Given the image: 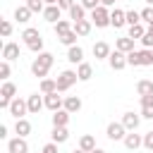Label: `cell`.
I'll return each mask as SVG.
<instances>
[{"instance_id": "6da1fadb", "label": "cell", "mask_w": 153, "mask_h": 153, "mask_svg": "<svg viewBox=\"0 0 153 153\" xmlns=\"http://www.w3.org/2000/svg\"><path fill=\"white\" fill-rule=\"evenodd\" d=\"M53 62H55V55L53 53H48V50L38 53V57L31 62V74L38 76V79H48V72H50Z\"/></svg>"}, {"instance_id": "7a4b0ae2", "label": "cell", "mask_w": 153, "mask_h": 153, "mask_svg": "<svg viewBox=\"0 0 153 153\" xmlns=\"http://www.w3.org/2000/svg\"><path fill=\"white\" fill-rule=\"evenodd\" d=\"M79 81V76H76V69H65V72H60V76H57V93H65V91H69L74 84Z\"/></svg>"}, {"instance_id": "3957f363", "label": "cell", "mask_w": 153, "mask_h": 153, "mask_svg": "<svg viewBox=\"0 0 153 153\" xmlns=\"http://www.w3.org/2000/svg\"><path fill=\"white\" fill-rule=\"evenodd\" d=\"M88 19H91V24H93L96 29H105V26H110V10L100 5V7H96V10L91 12Z\"/></svg>"}, {"instance_id": "277c9868", "label": "cell", "mask_w": 153, "mask_h": 153, "mask_svg": "<svg viewBox=\"0 0 153 153\" xmlns=\"http://www.w3.org/2000/svg\"><path fill=\"white\" fill-rule=\"evenodd\" d=\"M14 98H17V86L12 81H2V86H0V108L7 110Z\"/></svg>"}, {"instance_id": "5b68a950", "label": "cell", "mask_w": 153, "mask_h": 153, "mask_svg": "<svg viewBox=\"0 0 153 153\" xmlns=\"http://www.w3.org/2000/svg\"><path fill=\"white\" fill-rule=\"evenodd\" d=\"M7 112H10V115H12L14 120H24V115L29 112V105H26V100H24V98H19V96H17V98H14L12 103H10Z\"/></svg>"}, {"instance_id": "8992f818", "label": "cell", "mask_w": 153, "mask_h": 153, "mask_svg": "<svg viewBox=\"0 0 153 153\" xmlns=\"http://www.w3.org/2000/svg\"><path fill=\"white\" fill-rule=\"evenodd\" d=\"M105 134H108V139H110V141H124V136H127L129 131L124 129V124H122V122H110V124L105 127Z\"/></svg>"}, {"instance_id": "52a82bcc", "label": "cell", "mask_w": 153, "mask_h": 153, "mask_svg": "<svg viewBox=\"0 0 153 153\" xmlns=\"http://www.w3.org/2000/svg\"><path fill=\"white\" fill-rule=\"evenodd\" d=\"M26 105H29V115H38L43 108H45V98L43 93H31L26 98Z\"/></svg>"}, {"instance_id": "ba28073f", "label": "cell", "mask_w": 153, "mask_h": 153, "mask_svg": "<svg viewBox=\"0 0 153 153\" xmlns=\"http://www.w3.org/2000/svg\"><path fill=\"white\" fill-rule=\"evenodd\" d=\"M45 98V108L50 110V112H57V110H62L65 108V98L55 91V93H48V96H43Z\"/></svg>"}, {"instance_id": "9c48e42d", "label": "cell", "mask_w": 153, "mask_h": 153, "mask_svg": "<svg viewBox=\"0 0 153 153\" xmlns=\"http://www.w3.org/2000/svg\"><path fill=\"white\" fill-rule=\"evenodd\" d=\"M120 122L124 124V129H127V131H136V127H139V122H141V115H136V112L127 110V112L122 115V120H120Z\"/></svg>"}, {"instance_id": "30bf717a", "label": "cell", "mask_w": 153, "mask_h": 153, "mask_svg": "<svg viewBox=\"0 0 153 153\" xmlns=\"http://www.w3.org/2000/svg\"><path fill=\"white\" fill-rule=\"evenodd\" d=\"M7 153H29V143L22 136H14L7 141Z\"/></svg>"}, {"instance_id": "8fae6325", "label": "cell", "mask_w": 153, "mask_h": 153, "mask_svg": "<svg viewBox=\"0 0 153 153\" xmlns=\"http://www.w3.org/2000/svg\"><path fill=\"white\" fill-rule=\"evenodd\" d=\"M43 19L50 22V24L55 26V24L62 19V10H60L57 5H45V10H43Z\"/></svg>"}, {"instance_id": "7c38bea8", "label": "cell", "mask_w": 153, "mask_h": 153, "mask_svg": "<svg viewBox=\"0 0 153 153\" xmlns=\"http://www.w3.org/2000/svg\"><path fill=\"white\" fill-rule=\"evenodd\" d=\"M110 26H115V29L127 26V12H124V10H120V7L110 10Z\"/></svg>"}, {"instance_id": "4fadbf2b", "label": "cell", "mask_w": 153, "mask_h": 153, "mask_svg": "<svg viewBox=\"0 0 153 153\" xmlns=\"http://www.w3.org/2000/svg\"><path fill=\"white\" fill-rule=\"evenodd\" d=\"M108 62H110V67H112L115 72H120V69H124V67H127V55H124V53H120V50H112V53H110V57H108Z\"/></svg>"}, {"instance_id": "5bb4252c", "label": "cell", "mask_w": 153, "mask_h": 153, "mask_svg": "<svg viewBox=\"0 0 153 153\" xmlns=\"http://www.w3.org/2000/svg\"><path fill=\"white\" fill-rule=\"evenodd\" d=\"M43 36H41V31L38 29H33V26H26L24 31H22V41H24V45L29 48L31 43H36V41H41Z\"/></svg>"}, {"instance_id": "9a60e30c", "label": "cell", "mask_w": 153, "mask_h": 153, "mask_svg": "<svg viewBox=\"0 0 153 153\" xmlns=\"http://www.w3.org/2000/svg\"><path fill=\"white\" fill-rule=\"evenodd\" d=\"M110 53H112V48H110L105 41L93 43V57H96V60H108V57H110Z\"/></svg>"}, {"instance_id": "2e32d148", "label": "cell", "mask_w": 153, "mask_h": 153, "mask_svg": "<svg viewBox=\"0 0 153 153\" xmlns=\"http://www.w3.org/2000/svg\"><path fill=\"white\" fill-rule=\"evenodd\" d=\"M115 50H120V53L129 55V53L134 50V38H129V36H120V38L115 41Z\"/></svg>"}, {"instance_id": "e0dca14e", "label": "cell", "mask_w": 153, "mask_h": 153, "mask_svg": "<svg viewBox=\"0 0 153 153\" xmlns=\"http://www.w3.org/2000/svg\"><path fill=\"white\" fill-rule=\"evenodd\" d=\"M129 151H136V148H141L143 146V136L141 134H134V131H129L127 136H124V141H122Z\"/></svg>"}, {"instance_id": "ac0fdd59", "label": "cell", "mask_w": 153, "mask_h": 153, "mask_svg": "<svg viewBox=\"0 0 153 153\" xmlns=\"http://www.w3.org/2000/svg\"><path fill=\"white\" fill-rule=\"evenodd\" d=\"M67 60H69L72 65H81V62H84V48H81V45L67 48Z\"/></svg>"}, {"instance_id": "d6986e66", "label": "cell", "mask_w": 153, "mask_h": 153, "mask_svg": "<svg viewBox=\"0 0 153 153\" xmlns=\"http://www.w3.org/2000/svg\"><path fill=\"white\" fill-rule=\"evenodd\" d=\"M17 57H19V45H17V43H5V45H2V60L12 62V60H17Z\"/></svg>"}, {"instance_id": "ffe728a7", "label": "cell", "mask_w": 153, "mask_h": 153, "mask_svg": "<svg viewBox=\"0 0 153 153\" xmlns=\"http://www.w3.org/2000/svg\"><path fill=\"white\" fill-rule=\"evenodd\" d=\"M81 105H84V103H81V98H79V96H67V98H65V110H67L69 115L79 112V110H81Z\"/></svg>"}, {"instance_id": "44dd1931", "label": "cell", "mask_w": 153, "mask_h": 153, "mask_svg": "<svg viewBox=\"0 0 153 153\" xmlns=\"http://www.w3.org/2000/svg\"><path fill=\"white\" fill-rule=\"evenodd\" d=\"M14 134L17 136H22V139H26L29 134H31V122L24 117V120H17L14 122Z\"/></svg>"}, {"instance_id": "7402d4cb", "label": "cell", "mask_w": 153, "mask_h": 153, "mask_svg": "<svg viewBox=\"0 0 153 153\" xmlns=\"http://www.w3.org/2000/svg\"><path fill=\"white\" fill-rule=\"evenodd\" d=\"M31 14H33V12H31L26 5H19V7L14 10V19H17L19 24H29V22H31Z\"/></svg>"}, {"instance_id": "603a6c76", "label": "cell", "mask_w": 153, "mask_h": 153, "mask_svg": "<svg viewBox=\"0 0 153 153\" xmlns=\"http://www.w3.org/2000/svg\"><path fill=\"white\" fill-rule=\"evenodd\" d=\"M53 29H55V36L60 38V36H65L67 31H72V29H74V22H72V19H60Z\"/></svg>"}, {"instance_id": "cb8c5ba5", "label": "cell", "mask_w": 153, "mask_h": 153, "mask_svg": "<svg viewBox=\"0 0 153 153\" xmlns=\"http://www.w3.org/2000/svg\"><path fill=\"white\" fill-rule=\"evenodd\" d=\"M76 76H79V81H88V79L93 76V67H91L88 62L76 65Z\"/></svg>"}, {"instance_id": "d4e9b609", "label": "cell", "mask_w": 153, "mask_h": 153, "mask_svg": "<svg viewBox=\"0 0 153 153\" xmlns=\"http://www.w3.org/2000/svg\"><path fill=\"white\" fill-rule=\"evenodd\" d=\"M67 124H69V112L65 108L53 112V127H67Z\"/></svg>"}, {"instance_id": "484cf974", "label": "cell", "mask_w": 153, "mask_h": 153, "mask_svg": "<svg viewBox=\"0 0 153 153\" xmlns=\"http://www.w3.org/2000/svg\"><path fill=\"white\" fill-rule=\"evenodd\" d=\"M50 139H53L55 143H65V141L69 139V129H67V127H53Z\"/></svg>"}, {"instance_id": "4316f807", "label": "cell", "mask_w": 153, "mask_h": 153, "mask_svg": "<svg viewBox=\"0 0 153 153\" xmlns=\"http://www.w3.org/2000/svg\"><path fill=\"white\" fill-rule=\"evenodd\" d=\"M91 29H93L91 19H81V22H74V31H76V36H88V33H91Z\"/></svg>"}, {"instance_id": "83f0119b", "label": "cell", "mask_w": 153, "mask_h": 153, "mask_svg": "<svg viewBox=\"0 0 153 153\" xmlns=\"http://www.w3.org/2000/svg\"><path fill=\"white\" fill-rule=\"evenodd\" d=\"M38 91H41L43 96H48V93H55V91H57V79H41V86H38Z\"/></svg>"}, {"instance_id": "f1b7e54d", "label": "cell", "mask_w": 153, "mask_h": 153, "mask_svg": "<svg viewBox=\"0 0 153 153\" xmlns=\"http://www.w3.org/2000/svg\"><path fill=\"white\" fill-rule=\"evenodd\" d=\"M79 148H81V151H86V153H91V151H96L98 146H96V139H93L91 134H84V136L79 139Z\"/></svg>"}, {"instance_id": "f546056e", "label": "cell", "mask_w": 153, "mask_h": 153, "mask_svg": "<svg viewBox=\"0 0 153 153\" xmlns=\"http://www.w3.org/2000/svg\"><path fill=\"white\" fill-rule=\"evenodd\" d=\"M136 93H139V96H151V93H153V81H151V79L136 81Z\"/></svg>"}, {"instance_id": "4dcf8cb0", "label": "cell", "mask_w": 153, "mask_h": 153, "mask_svg": "<svg viewBox=\"0 0 153 153\" xmlns=\"http://www.w3.org/2000/svg\"><path fill=\"white\" fill-rule=\"evenodd\" d=\"M69 19H72V22H81V19H86V10L81 7V2H76V5L69 10Z\"/></svg>"}, {"instance_id": "1f68e13d", "label": "cell", "mask_w": 153, "mask_h": 153, "mask_svg": "<svg viewBox=\"0 0 153 153\" xmlns=\"http://www.w3.org/2000/svg\"><path fill=\"white\" fill-rule=\"evenodd\" d=\"M143 33H146L143 24H134V26H129V31H127V36H129V38H134V41H141V38H143Z\"/></svg>"}, {"instance_id": "d6a6232c", "label": "cell", "mask_w": 153, "mask_h": 153, "mask_svg": "<svg viewBox=\"0 0 153 153\" xmlns=\"http://www.w3.org/2000/svg\"><path fill=\"white\" fill-rule=\"evenodd\" d=\"M76 38H79V36H76V31L72 29V31H67L65 36H60V43L67 45V48H72V45H76Z\"/></svg>"}, {"instance_id": "836d02e7", "label": "cell", "mask_w": 153, "mask_h": 153, "mask_svg": "<svg viewBox=\"0 0 153 153\" xmlns=\"http://www.w3.org/2000/svg\"><path fill=\"white\" fill-rule=\"evenodd\" d=\"M134 24H141V12L127 10V26H134Z\"/></svg>"}, {"instance_id": "e575fe53", "label": "cell", "mask_w": 153, "mask_h": 153, "mask_svg": "<svg viewBox=\"0 0 153 153\" xmlns=\"http://www.w3.org/2000/svg\"><path fill=\"white\" fill-rule=\"evenodd\" d=\"M26 7H29L33 14H36V12H41V14H43V10H45V2H43V0H26Z\"/></svg>"}, {"instance_id": "d590c367", "label": "cell", "mask_w": 153, "mask_h": 153, "mask_svg": "<svg viewBox=\"0 0 153 153\" xmlns=\"http://www.w3.org/2000/svg\"><path fill=\"white\" fill-rule=\"evenodd\" d=\"M0 33H2V38L12 36V22L10 19H0Z\"/></svg>"}, {"instance_id": "8d00e7d4", "label": "cell", "mask_w": 153, "mask_h": 153, "mask_svg": "<svg viewBox=\"0 0 153 153\" xmlns=\"http://www.w3.org/2000/svg\"><path fill=\"white\" fill-rule=\"evenodd\" d=\"M10 74H12V67H10L7 60H2V62H0V79H2V81H10Z\"/></svg>"}, {"instance_id": "74e56055", "label": "cell", "mask_w": 153, "mask_h": 153, "mask_svg": "<svg viewBox=\"0 0 153 153\" xmlns=\"http://www.w3.org/2000/svg\"><path fill=\"white\" fill-rule=\"evenodd\" d=\"M141 22H146L148 26L153 24V7H143L141 10Z\"/></svg>"}, {"instance_id": "f35d334b", "label": "cell", "mask_w": 153, "mask_h": 153, "mask_svg": "<svg viewBox=\"0 0 153 153\" xmlns=\"http://www.w3.org/2000/svg\"><path fill=\"white\" fill-rule=\"evenodd\" d=\"M79 2H81V7L86 12H93L96 7H100V0H79Z\"/></svg>"}, {"instance_id": "ab89813d", "label": "cell", "mask_w": 153, "mask_h": 153, "mask_svg": "<svg viewBox=\"0 0 153 153\" xmlns=\"http://www.w3.org/2000/svg\"><path fill=\"white\" fill-rule=\"evenodd\" d=\"M141 45H143L146 50H153V36L148 33V29H146V33H143V38H141Z\"/></svg>"}, {"instance_id": "60d3db41", "label": "cell", "mask_w": 153, "mask_h": 153, "mask_svg": "<svg viewBox=\"0 0 153 153\" xmlns=\"http://www.w3.org/2000/svg\"><path fill=\"white\" fill-rule=\"evenodd\" d=\"M143 148H148V151L153 153V129L143 134Z\"/></svg>"}, {"instance_id": "b9f144b4", "label": "cell", "mask_w": 153, "mask_h": 153, "mask_svg": "<svg viewBox=\"0 0 153 153\" xmlns=\"http://www.w3.org/2000/svg\"><path fill=\"white\" fill-rule=\"evenodd\" d=\"M74 5H76V0H57V7H60L62 12H65V10L69 12V10L74 7Z\"/></svg>"}, {"instance_id": "7bdbcfd3", "label": "cell", "mask_w": 153, "mask_h": 153, "mask_svg": "<svg viewBox=\"0 0 153 153\" xmlns=\"http://www.w3.org/2000/svg\"><path fill=\"white\" fill-rule=\"evenodd\" d=\"M141 108H151L153 110V93L151 96H141Z\"/></svg>"}, {"instance_id": "ee69618b", "label": "cell", "mask_w": 153, "mask_h": 153, "mask_svg": "<svg viewBox=\"0 0 153 153\" xmlns=\"http://www.w3.org/2000/svg\"><path fill=\"white\" fill-rule=\"evenodd\" d=\"M41 153H57V143H55V141H50V143H45Z\"/></svg>"}, {"instance_id": "f6af8a7d", "label": "cell", "mask_w": 153, "mask_h": 153, "mask_svg": "<svg viewBox=\"0 0 153 153\" xmlns=\"http://www.w3.org/2000/svg\"><path fill=\"white\" fill-rule=\"evenodd\" d=\"M0 139H7V127L0 124Z\"/></svg>"}, {"instance_id": "bcb514c9", "label": "cell", "mask_w": 153, "mask_h": 153, "mask_svg": "<svg viewBox=\"0 0 153 153\" xmlns=\"http://www.w3.org/2000/svg\"><path fill=\"white\" fill-rule=\"evenodd\" d=\"M100 5H103V7H112V5H115V0H100Z\"/></svg>"}, {"instance_id": "7dc6e473", "label": "cell", "mask_w": 153, "mask_h": 153, "mask_svg": "<svg viewBox=\"0 0 153 153\" xmlns=\"http://www.w3.org/2000/svg\"><path fill=\"white\" fill-rule=\"evenodd\" d=\"M45 5H57V0H43Z\"/></svg>"}, {"instance_id": "c3c4849f", "label": "cell", "mask_w": 153, "mask_h": 153, "mask_svg": "<svg viewBox=\"0 0 153 153\" xmlns=\"http://www.w3.org/2000/svg\"><path fill=\"white\" fill-rule=\"evenodd\" d=\"M72 153H86V151H81V148H74V151H72Z\"/></svg>"}, {"instance_id": "681fc988", "label": "cell", "mask_w": 153, "mask_h": 153, "mask_svg": "<svg viewBox=\"0 0 153 153\" xmlns=\"http://www.w3.org/2000/svg\"><path fill=\"white\" fill-rule=\"evenodd\" d=\"M143 2H146V5H148V7H153V0H143Z\"/></svg>"}, {"instance_id": "f907efd6", "label": "cell", "mask_w": 153, "mask_h": 153, "mask_svg": "<svg viewBox=\"0 0 153 153\" xmlns=\"http://www.w3.org/2000/svg\"><path fill=\"white\" fill-rule=\"evenodd\" d=\"M91 153H105V151H103V148H96V151H91Z\"/></svg>"}, {"instance_id": "816d5d0a", "label": "cell", "mask_w": 153, "mask_h": 153, "mask_svg": "<svg viewBox=\"0 0 153 153\" xmlns=\"http://www.w3.org/2000/svg\"><path fill=\"white\" fill-rule=\"evenodd\" d=\"M148 33H151V36H153V24H151V26H148Z\"/></svg>"}, {"instance_id": "f5cc1de1", "label": "cell", "mask_w": 153, "mask_h": 153, "mask_svg": "<svg viewBox=\"0 0 153 153\" xmlns=\"http://www.w3.org/2000/svg\"><path fill=\"white\" fill-rule=\"evenodd\" d=\"M151 57H153V50H151Z\"/></svg>"}]
</instances>
